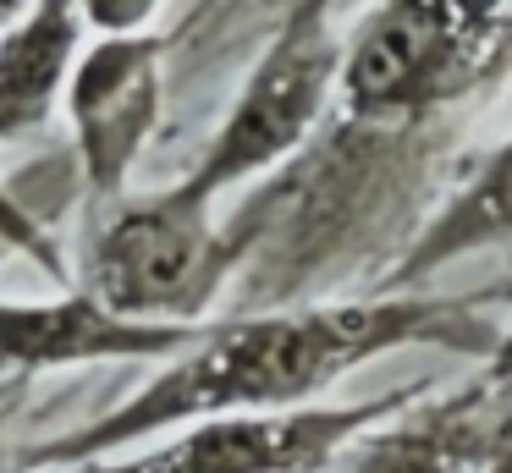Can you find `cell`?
<instances>
[{
    "instance_id": "cell-12",
    "label": "cell",
    "mask_w": 512,
    "mask_h": 473,
    "mask_svg": "<svg viewBox=\"0 0 512 473\" xmlns=\"http://www.w3.org/2000/svg\"><path fill=\"white\" fill-rule=\"evenodd\" d=\"M446 17L457 22L474 55L490 66V72H507L512 66V0H441Z\"/></svg>"
},
{
    "instance_id": "cell-3",
    "label": "cell",
    "mask_w": 512,
    "mask_h": 473,
    "mask_svg": "<svg viewBox=\"0 0 512 473\" xmlns=\"http://www.w3.org/2000/svg\"><path fill=\"white\" fill-rule=\"evenodd\" d=\"M72 275L78 292H89L111 314L204 325L215 297L237 281V253L215 209L171 182L89 209L83 259Z\"/></svg>"
},
{
    "instance_id": "cell-16",
    "label": "cell",
    "mask_w": 512,
    "mask_h": 473,
    "mask_svg": "<svg viewBox=\"0 0 512 473\" xmlns=\"http://www.w3.org/2000/svg\"><path fill=\"white\" fill-rule=\"evenodd\" d=\"M485 374L490 380H512V325H501V341H496V352L485 358Z\"/></svg>"
},
{
    "instance_id": "cell-1",
    "label": "cell",
    "mask_w": 512,
    "mask_h": 473,
    "mask_svg": "<svg viewBox=\"0 0 512 473\" xmlns=\"http://www.w3.org/2000/svg\"><path fill=\"white\" fill-rule=\"evenodd\" d=\"M496 297L501 292H364L204 319L193 347H182L160 374H149V385L67 435L23 446L12 473H78L155 435H177L199 418L309 407L369 358L402 347L490 358L501 341V319H490L485 303Z\"/></svg>"
},
{
    "instance_id": "cell-4",
    "label": "cell",
    "mask_w": 512,
    "mask_h": 473,
    "mask_svg": "<svg viewBox=\"0 0 512 473\" xmlns=\"http://www.w3.org/2000/svg\"><path fill=\"white\" fill-rule=\"evenodd\" d=\"M490 83L441 0H375L342 39L336 110L353 127H435Z\"/></svg>"
},
{
    "instance_id": "cell-13",
    "label": "cell",
    "mask_w": 512,
    "mask_h": 473,
    "mask_svg": "<svg viewBox=\"0 0 512 473\" xmlns=\"http://www.w3.org/2000/svg\"><path fill=\"white\" fill-rule=\"evenodd\" d=\"M83 22L100 33H144L166 0H78Z\"/></svg>"
},
{
    "instance_id": "cell-6",
    "label": "cell",
    "mask_w": 512,
    "mask_h": 473,
    "mask_svg": "<svg viewBox=\"0 0 512 473\" xmlns=\"http://www.w3.org/2000/svg\"><path fill=\"white\" fill-rule=\"evenodd\" d=\"M166 110V39L160 33H100L83 44L67 83L72 160L89 209L127 193Z\"/></svg>"
},
{
    "instance_id": "cell-11",
    "label": "cell",
    "mask_w": 512,
    "mask_h": 473,
    "mask_svg": "<svg viewBox=\"0 0 512 473\" xmlns=\"http://www.w3.org/2000/svg\"><path fill=\"white\" fill-rule=\"evenodd\" d=\"M0 253H17V259H28L45 281H67V253H61V242L50 237V226L34 215V209L17 198V187L0 182Z\"/></svg>"
},
{
    "instance_id": "cell-10",
    "label": "cell",
    "mask_w": 512,
    "mask_h": 473,
    "mask_svg": "<svg viewBox=\"0 0 512 473\" xmlns=\"http://www.w3.org/2000/svg\"><path fill=\"white\" fill-rule=\"evenodd\" d=\"M83 33L89 22L78 0H34L0 33V143L28 138L56 116L83 55Z\"/></svg>"
},
{
    "instance_id": "cell-5",
    "label": "cell",
    "mask_w": 512,
    "mask_h": 473,
    "mask_svg": "<svg viewBox=\"0 0 512 473\" xmlns=\"http://www.w3.org/2000/svg\"><path fill=\"white\" fill-rule=\"evenodd\" d=\"M430 391V380L364 396V402H309L281 413H221L177 429L133 457H105L78 473H331L358 435L397 418Z\"/></svg>"
},
{
    "instance_id": "cell-8",
    "label": "cell",
    "mask_w": 512,
    "mask_h": 473,
    "mask_svg": "<svg viewBox=\"0 0 512 473\" xmlns=\"http://www.w3.org/2000/svg\"><path fill=\"white\" fill-rule=\"evenodd\" d=\"M496 248H512V132L479 154L452 193L402 237L369 292H430L441 270Z\"/></svg>"
},
{
    "instance_id": "cell-2",
    "label": "cell",
    "mask_w": 512,
    "mask_h": 473,
    "mask_svg": "<svg viewBox=\"0 0 512 473\" xmlns=\"http://www.w3.org/2000/svg\"><path fill=\"white\" fill-rule=\"evenodd\" d=\"M336 77H342L336 0H287L276 33L265 39L237 99L204 138L188 176H177V187L215 209L226 193L298 160L336 110Z\"/></svg>"
},
{
    "instance_id": "cell-17",
    "label": "cell",
    "mask_w": 512,
    "mask_h": 473,
    "mask_svg": "<svg viewBox=\"0 0 512 473\" xmlns=\"http://www.w3.org/2000/svg\"><path fill=\"white\" fill-rule=\"evenodd\" d=\"M28 6H34V0H0V33L12 28V22H17V17H23V11H28Z\"/></svg>"
},
{
    "instance_id": "cell-9",
    "label": "cell",
    "mask_w": 512,
    "mask_h": 473,
    "mask_svg": "<svg viewBox=\"0 0 512 473\" xmlns=\"http://www.w3.org/2000/svg\"><path fill=\"white\" fill-rule=\"evenodd\" d=\"M490 407H496L490 374L441 396L424 391L397 418L358 435L331 473H479Z\"/></svg>"
},
{
    "instance_id": "cell-7",
    "label": "cell",
    "mask_w": 512,
    "mask_h": 473,
    "mask_svg": "<svg viewBox=\"0 0 512 473\" xmlns=\"http://www.w3.org/2000/svg\"><path fill=\"white\" fill-rule=\"evenodd\" d=\"M193 336L199 325L111 314L78 286L61 297H0V374L17 385L56 369H89V363H171L182 347H193Z\"/></svg>"
},
{
    "instance_id": "cell-14",
    "label": "cell",
    "mask_w": 512,
    "mask_h": 473,
    "mask_svg": "<svg viewBox=\"0 0 512 473\" xmlns=\"http://www.w3.org/2000/svg\"><path fill=\"white\" fill-rule=\"evenodd\" d=\"M479 473H512V380H496V407H490Z\"/></svg>"
},
{
    "instance_id": "cell-15",
    "label": "cell",
    "mask_w": 512,
    "mask_h": 473,
    "mask_svg": "<svg viewBox=\"0 0 512 473\" xmlns=\"http://www.w3.org/2000/svg\"><path fill=\"white\" fill-rule=\"evenodd\" d=\"M12 424H17V396L12 391H0V473H12V462H17V440H12Z\"/></svg>"
}]
</instances>
